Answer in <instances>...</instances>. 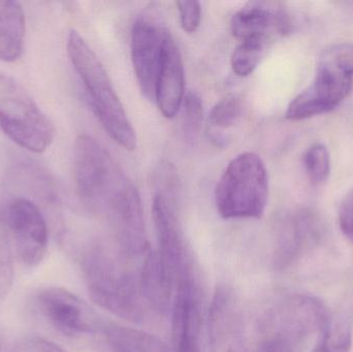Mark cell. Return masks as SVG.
I'll return each instance as SVG.
<instances>
[{
  "label": "cell",
  "instance_id": "cell-4",
  "mask_svg": "<svg viewBox=\"0 0 353 352\" xmlns=\"http://www.w3.org/2000/svg\"><path fill=\"white\" fill-rule=\"evenodd\" d=\"M83 270L91 299L99 307L125 320H141L144 300L140 278L121 260L93 251L85 256Z\"/></svg>",
  "mask_w": 353,
  "mask_h": 352
},
{
  "label": "cell",
  "instance_id": "cell-25",
  "mask_svg": "<svg viewBox=\"0 0 353 352\" xmlns=\"http://www.w3.org/2000/svg\"><path fill=\"white\" fill-rule=\"evenodd\" d=\"M296 340L281 333L267 332L255 352H296Z\"/></svg>",
  "mask_w": 353,
  "mask_h": 352
},
{
  "label": "cell",
  "instance_id": "cell-24",
  "mask_svg": "<svg viewBox=\"0 0 353 352\" xmlns=\"http://www.w3.org/2000/svg\"><path fill=\"white\" fill-rule=\"evenodd\" d=\"M183 30L193 33L199 29L201 21V6L199 1L176 2Z\"/></svg>",
  "mask_w": 353,
  "mask_h": 352
},
{
  "label": "cell",
  "instance_id": "cell-27",
  "mask_svg": "<svg viewBox=\"0 0 353 352\" xmlns=\"http://www.w3.org/2000/svg\"><path fill=\"white\" fill-rule=\"evenodd\" d=\"M339 225L344 235L353 242V190L345 196L340 206Z\"/></svg>",
  "mask_w": 353,
  "mask_h": 352
},
{
  "label": "cell",
  "instance_id": "cell-17",
  "mask_svg": "<svg viewBox=\"0 0 353 352\" xmlns=\"http://www.w3.org/2000/svg\"><path fill=\"white\" fill-rule=\"evenodd\" d=\"M352 345V330L347 322L338 318H330L321 330V340L313 352H350Z\"/></svg>",
  "mask_w": 353,
  "mask_h": 352
},
{
  "label": "cell",
  "instance_id": "cell-22",
  "mask_svg": "<svg viewBox=\"0 0 353 352\" xmlns=\"http://www.w3.org/2000/svg\"><path fill=\"white\" fill-rule=\"evenodd\" d=\"M179 182L176 167L169 163H161L154 175L155 194L176 203V194L180 189Z\"/></svg>",
  "mask_w": 353,
  "mask_h": 352
},
{
  "label": "cell",
  "instance_id": "cell-14",
  "mask_svg": "<svg viewBox=\"0 0 353 352\" xmlns=\"http://www.w3.org/2000/svg\"><path fill=\"white\" fill-rule=\"evenodd\" d=\"M139 278L141 293L147 305L161 313L171 310L175 280L159 252L149 248L146 250Z\"/></svg>",
  "mask_w": 353,
  "mask_h": 352
},
{
  "label": "cell",
  "instance_id": "cell-26",
  "mask_svg": "<svg viewBox=\"0 0 353 352\" xmlns=\"http://www.w3.org/2000/svg\"><path fill=\"white\" fill-rule=\"evenodd\" d=\"M12 352H68L59 345L41 337H25L14 344Z\"/></svg>",
  "mask_w": 353,
  "mask_h": 352
},
{
  "label": "cell",
  "instance_id": "cell-2",
  "mask_svg": "<svg viewBox=\"0 0 353 352\" xmlns=\"http://www.w3.org/2000/svg\"><path fill=\"white\" fill-rule=\"evenodd\" d=\"M353 86V43L334 45L321 55L316 74L288 105L285 117L302 121L323 115L339 107Z\"/></svg>",
  "mask_w": 353,
  "mask_h": 352
},
{
  "label": "cell",
  "instance_id": "cell-20",
  "mask_svg": "<svg viewBox=\"0 0 353 352\" xmlns=\"http://www.w3.org/2000/svg\"><path fill=\"white\" fill-rule=\"evenodd\" d=\"M181 107L183 112L182 124L185 136L190 141L195 140L201 132L203 123V107L201 97L195 91H188L185 94Z\"/></svg>",
  "mask_w": 353,
  "mask_h": 352
},
{
  "label": "cell",
  "instance_id": "cell-13",
  "mask_svg": "<svg viewBox=\"0 0 353 352\" xmlns=\"http://www.w3.org/2000/svg\"><path fill=\"white\" fill-rule=\"evenodd\" d=\"M185 93V72L182 56L168 32L163 43V60L157 80L155 103L165 118L175 117L182 107Z\"/></svg>",
  "mask_w": 353,
  "mask_h": 352
},
{
  "label": "cell",
  "instance_id": "cell-7",
  "mask_svg": "<svg viewBox=\"0 0 353 352\" xmlns=\"http://www.w3.org/2000/svg\"><path fill=\"white\" fill-rule=\"evenodd\" d=\"M3 218L21 262L30 268L39 266L49 243L47 222L39 207L27 198H14L6 206Z\"/></svg>",
  "mask_w": 353,
  "mask_h": 352
},
{
  "label": "cell",
  "instance_id": "cell-18",
  "mask_svg": "<svg viewBox=\"0 0 353 352\" xmlns=\"http://www.w3.org/2000/svg\"><path fill=\"white\" fill-rule=\"evenodd\" d=\"M270 45L263 41H240L230 58L232 70L239 76H247L254 72Z\"/></svg>",
  "mask_w": 353,
  "mask_h": 352
},
{
  "label": "cell",
  "instance_id": "cell-23",
  "mask_svg": "<svg viewBox=\"0 0 353 352\" xmlns=\"http://www.w3.org/2000/svg\"><path fill=\"white\" fill-rule=\"evenodd\" d=\"M14 281V262L10 246L0 237V301L10 293Z\"/></svg>",
  "mask_w": 353,
  "mask_h": 352
},
{
  "label": "cell",
  "instance_id": "cell-3",
  "mask_svg": "<svg viewBox=\"0 0 353 352\" xmlns=\"http://www.w3.org/2000/svg\"><path fill=\"white\" fill-rule=\"evenodd\" d=\"M269 198V177L259 155L245 152L234 157L215 190L218 213L224 219L261 218Z\"/></svg>",
  "mask_w": 353,
  "mask_h": 352
},
{
  "label": "cell",
  "instance_id": "cell-12",
  "mask_svg": "<svg viewBox=\"0 0 353 352\" xmlns=\"http://www.w3.org/2000/svg\"><path fill=\"white\" fill-rule=\"evenodd\" d=\"M290 12L276 2H249L232 17V35L239 41H256L271 45L292 30Z\"/></svg>",
  "mask_w": 353,
  "mask_h": 352
},
{
  "label": "cell",
  "instance_id": "cell-11",
  "mask_svg": "<svg viewBox=\"0 0 353 352\" xmlns=\"http://www.w3.org/2000/svg\"><path fill=\"white\" fill-rule=\"evenodd\" d=\"M175 202L155 194L153 219L159 240V252L175 280L194 271L192 258L187 249L184 235L176 215ZM176 289V287H175Z\"/></svg>",
  "mask_w": 353,
  "mask_h": 352
},
{
  "label": "cell",
  "instance_id": "cell-16",
  "mask_svg": "<svg viewBox=\"0 0 353 352\" xmlns=\"http://www.w3.org/2000/svg\"><path fill=\"white\" fill-rule=\"evenodd\" d=\"M105 333L113 352H170L161 339L130 327L110 324Z\"/></svg>",
  "mask_w": 353,
  "mask_h": 352
},
{
  "label": "cell",
  "instance_id": "cell-1",
  "mask_svg": "<svg viewBox=\"0 0 353 352\" xmlns=\"http://www.w3.org/2000/svg\"><path fill=\"white\" fill-rule=\"evenodd\" d=\"M66 47L70 62L86 89L91 109L103 130L122 148L134 150L136 130L101 60L84 37L74 29L68 33Z\"/></svg>",
  "mask_w": 353,
  "mask_h": 352
},
{
  "label": "cell",
  "instance_id": "cell-19",
  "mask_svg": "<svg viewBox=\"0 0 353 352\" xmlns=\"http://www.w3.org/2000/svg\"><path fill=\"white\" fill-rule=\"evenodd\" d=\"M303 163L311 183L319 185L327 181L331 172V157L325 145L314 144L309 147L303 157Z\"/></svg>",
  "mask_w": 353,
  "mask_h": 352
},
{
  "label": "cell",
  "instance_id": "cell-5",
  "mask_svg": "<svg viewBox=\"0 0 353 352\" xmlns=\"http://www.w3.org/2000/svg\"><path fill=\"white\" fill-rule=\"evenodd\" d=\"M0 128L21 148L43 153L55 138V126L30 93L12 76L0 74Z\"/></svg>",
  "mask_w": 353,
  "mask_h": 352
},
{
  "label": "cell",
  "instance_id": "cell-15",
  "mask_svg": "<svg viewBox=\"0 0 353 352\" xmlns=\"http://www.w3.org/2000/svg\"><path fill=\"white\" fill-rule=\"evenodd\" d=\"M25 14L19 2L0 0V60L14 62L22 56Z\"/></svg>",
  "mask_w": 353,
  "mask_h": 352
},
{
  "label": "cell",
  "instance_id": "cell-10",
  "mask_svg": "<svg viewBox=\"0 0 353 352\" xmlns=\"http://www.w3.org/2000/svg\"><path fill=\"white\" fill-rule=\"evenodd\" d=\"M168 31L148 19H139L132 31V65L143 94L155 101L157 80Z\"/></svg>",
  "mask_w": 353,
  "mask_h": 352
},
{
  "label": "cell",
  "instance_id": "cell-6",
  "mask_svg": "<svg viewBox=\"0 0 353 352\" xmlns=\"http://www.w3.org/2000/svg\"><path fill=\"white\" fill-rule=\"evenodd\" d=\"M74 169L81 198L99 210H105L128 181L105 149L88 134H80L74 143Z\"/></svg>",
  "mask_w": 353,
  "mask_h": 352
},
{
  "label": "cell",
  "instance_id": "cell-9",
  "mask_svg": "<svg viewBox=\"0 0 353 352\" xmlns=\"http://www.w3.org/2000/svg\"><path fill=\"white\" fill-rule=\"evenodd\" d=\"M171 310L173 352H203L201 298L195 273L176 283Z\"/></svg>",
  "mask_w": 353,
  "mask_h": 352
},
{
  "label": "cell",
  "instance_id": "cell-21",
  "mask_svg": "<svg viewBox=\"0 0 353 352\" xmlns=\"http://www.w3.org/2000/svg\"><path fill=\"white\" fill-rule=\"evenodd\" d=\"M242 113L243 103L240 97L230 95L214 105L210 113V122L217 130H225L236 123Z\"/></svg>",
  "mask_w": 353,
  "mask_h": 352
},
{
  "label": "cell",
  "instance_id": "cell-8",
  "mask_svg": "<svg viewBox=\"0 0 353 352\" xmlns=\"http://www.w3.org/2000/svg\"><path fill=\"white\" fill-rule=\"evenodd\" d=\"M45 320L58 332L70 337L94 334L101 328L94 310L82 299L61 287H46L37 296Z\"/></svg>",
  "mask_w": 353,
  "mask_h": 352
}]
</instances>
